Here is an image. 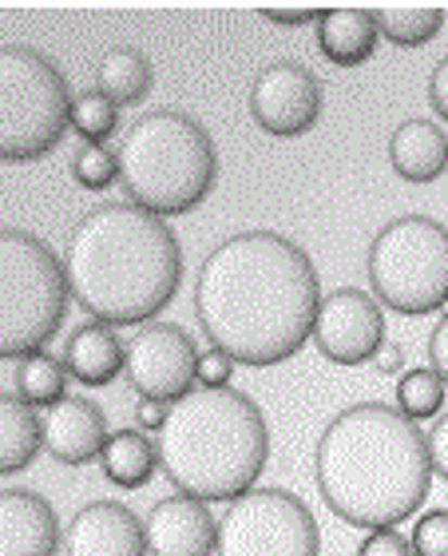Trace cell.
<instances>
[{
	"instance_id": "obj_32",
	"label": "cell",
	"mask_w": 448,
	"mask_h": 556,
	"mask_svg": "<svg viewBox=\"0 0 448 556\" xmlns=\"http://www.w3.org/2000/svg\"><path fill=\"white\" fill-rule=\"evenodd\" d=\"M428 370L448 386V314L433 326V334H428Z\"/></svg>"
},
{
	"instance_id": "obj_17",
	"label": "cell",
	"mask_w": 448,
	"mask_h": 556,
	"mask_svg": "<svg viewBox=\"0 0 448 556\" xmlns=\"http://www.w3.org/2000/svg\"><path fill=\"white\" fill-rule=\"evenodd\" d=\"M124 342L112 326L104 323H84L80 330H72L68 342H64V370L68 378H76L80 386L95 390V386H107L124 374Z\"/></svg>"
},
{
	"instance_id": "obj_35",
	"label": "cell",
	"mask_w": 448,
	"mask_h": 556,
	"mask_svg": "<svg viewBox=\"0 0 448 556\" xmlns=\"http://www.w3.org/2000/svg\"><path fill=\"white\" fill-rule=\"evenodd\" d=\"M263 16L270 24H290V28H302V24L322 21V9H263Z\"/></svg>"
},
{
	"instance_id": "obj_24",
	"label": "cell",
	"mask_w": 448,
	"mask_h": 556,
	"mask_svg": "<svg viewBox=\"0 0 448 556\" xmlns=\"http://www.w3.org/2000/svg\"><path fill=\"white\" fill-rule=\"evenodd\" d=\"M64 390H68V370L48 350H36V354L21 358V366H16V397H24L28 406L52 409L56 402L68 397Z\"/></svg>"
},
{
	"instance_id": "obj_16",
	"label": "cell",
	"mask_w": 448,
	"mask_h": 556,
	"mask_svg": "<svg viewBox=\"0 0 448 556\" xmlns=\"http://www.w3.org/2000/svg\"><path fill=\"white\" fill-rule=\"evenodd\" d=\"M44 450L64 465L100 462L107 445V417L92 397H64L44 417Z\"/></svg>"
},
{
	"instance_id": "obj_5",
	"label": "cell",
	"mask_w": 448,
	"mask_h": 556,
	"mask_svg": "<svg viewBox=\"0 0 448 556\" xmlns=\"http://www.w3.org/2000/svg\"><path fill=\"white\" fill-rule=\"evenodd\" d=\"M115 160L127 203L159 219L195 211L210 195L219 175V151L210 131L195 116L175 108L139 116L119 139Z\"/></svg>"
},
{
	"instance_id": "obj_36",
	"label": "cell",
	"mask_w": 448,
	"mask_h": 556,
	"mask_svg": "<svg viewBox=\"0 0 448 556\" xmlns=\"http://www.w3.org/2000/svg\"><path fill=\"white\" fill-rule=\"evenodd\" d=\"M377 370L381 374H397V370H401V350H397V346H381L377 350Z\"/></svg>"
},
{
	"instance_id": "obj_30",
	"label": "cell",
	"mask_w": 448,
	"mask_h": 556,
	"mask_svg": "<svg viewBox=\"0 0 448 556\" xmlns=\"http://www.w3.org/2000/svg\"><path fill=\"white\" fill-rule=\"evenodd\" d=\"M357 556H413V545H409L397 529H373V533L361 541Z\"/></svg>"
},
{
	"instance_id": "obj_15",
	"label": "cell",
	"mask_w": 448,
	"mask_h": 556,
	"mask_svg": "<svg viewBox=\"0 0 448 556\" xmlns=\"http://www.w3.org/2000/svg\"><path fill=\"white\" fill-rule=\"evenodd\" d=\"M64 548L56 509L40 493L4 489L0 493V556H56Z\"/></svg>"
},
{
	"instance_id": "obj_3",
	"label": "cell",
	"mask_w": 448,
	"mask_h": 556,
	"mask_svg": "<svg viewBox=\"0 0 448 556\" xmlns=\"http://www.w3.org/2000/svg\"><path fill=\"white\" fill-rule=\"evenodd\" d=\"M60 263L84 314L104 326H136L175 299L183 247L159 215L136 203H104L72 227Z\"/></svg>"
},
{
	"instance_id": "obj_8",
	"label": "cell",
	"mask_w": 448,
	"mask_h": 556,
	"mask_svg": "<svg viewBox=\"0 0 448 556\" xmlns=\"http://www.w3.org/2000/svg\"><path fill=\"white\" fill-rule=\"evenodd\" d=\"M72 116L64 72L36 48H0V160L33 163L56 148Z\"/></svg>"
},
{
	"instance_id": "obj_26",
	"label": "cell",
	"mask_w": 448,
	"mask_h": 556,
	"mask_svg": "<svg viewBox=\"0 0 448 556\" xmlns=\"http://www.w3.org/2000/svg\"><path fill=\"white\" fill-rule=\"evenodd\" d=\"M68 128L76 131V136L88 139V143H104V139L119 128V108H115L107 96L95 92V88H92V92L72 96Z\"/></svg>"
},
{
	"instance_id": "obj_31",
	"label": "cell",
	"mask_w": 448,
	"mask_h": 556,
	"mask_svg": "<svg viewBox=\"0 0 448 556\" xmlns=\"http://www.w3.org/2000/svg\"><path fill=\"white\" fill-rule=\"evenodd\" d=\"M428 441V462H433V473H440L448 481V414H440L433 421V429L425 433Z\"/></svg>"
},
{
	"instance_id": "obj_4",
	"label": "cell",
	"mask_w": 448,
	"mask_h": 556,
	"mask_svg": "<svg viewBox=\"0 0 448 556\" xmlns=\"http://www.w3.org/2000/svg\"><path fill=\"white\" fill-rule=\"evenodd\" d=\"M159 469L183 497L203 505L239 501L258 485L270 457L263 409L239 390H191L167 409L155 433Z\"/></svg>"
},
{
	"instance_id": "obj_33",
	"label": "cell",
	"mask_w": 448,
	"mask_h": 556,
	"mask_svg": "<svg viewBox=\"0 0 448 556\" xmlns=\"http://www.w3.org/2000/svg\"><path fill=\"white\" fill-rule=\"evenodd\" d=\"M167 402H155V397H139L136 402V426L143 429V433H159L163 421H167Z\"/></svg>"
},
{
	"instance_id": "obj_13",
	"label": "cell",
	"mask_w": 448,
	"mask_h": 556,
	"mask_svg": "<svg viewBox=\"0 0 448 556\" xmlns=\"http://www.w3.org/2000/svg\"><path fill=\"white\" fill-rule=\"evenodd\" d=\"M143 536H148L151 556H215L219 545V521L195 497H163L151 505L143 517Z\"/></svg>"
},
{
	"instance_id": "obj_25",
	"label": "cell",
	"mask_w": 448,
	"mask_h": 556,
	"mask_svg": "<svg viewBox=\"0 0 448 556\" xmlns=\"http://www.w3.org/2000/svg\"><path fill=\"white\" fill-rule=\"evenodd\" d=\"M445 394H448V386L440 382L428 366L405 370L401 382H397V409H401L409 421H433V417L445 414Z\"/></svg>"
},
{
	"instance_id": "obj_14",
	"label": "cell",
	"mask_w": 448,
	"mask_h": 556,
	"mask_svg": "<svg viewBox=\"0 0 448 556\" xmlns=\"http://www.w3.org/2000/svg\"><path fill=\"white\" fill-rule=\"evenodd\" d=\"M64 556H148L143 521L119 501H92L64 529Z\"/></svg>"
},
{
	"instance_id": "obj_19",
	"label": "cell",
	"mask_w": 448,
	"mask_h": 556,
	"mask_svg": "<svg viewBox=\"0 0 448 556\" xmlns=\"http://www.w3.org/2000/svg\"><path fill=\"white\" fill-rule=\"evenodd\" d=\"M377 21L373 9H325L318 21V48L337 68H357L377 48Z\"/></svg>"
},
{
	"instance_id": "obj_22",
	"label": "cell",
	"mask_w": 448,
	"mask_h": 556,
	"mask_svg": "<svg viewBox=\"0 0 448 556\" xmlns=\"http://www.w3.org/2000/svg\"><path fill=\"white\" fill-rule=\"evenodd\" d=\"M95 92L107 96L115 108L139 104L151 92V64L131 48H115L95 64Z\"/></svg>"
},
{
	"instance_id": "obj_28",
	"label": "cell",
	"mask_w": 448,
	"mask_h": 556,
	"mask_svg": "<svg viewBox=\"0 0 448 556\" xmlns=\"http://www.w3.org/2000/svg\"><path fill=\"white\" fill-rule=\"evenodd\" d=\"M413 556H448V509H428L413 525Z\"/></svg>"
},
{
	"instance_id": "obj_11",
	"label": "cell",
	"mask_w": 448,
	"mask_h": 556,
	"mask_svg": "<svg viewBox=\"0 0 448 556\" xmlns=\"http://www.w3.org/2000/svg\"><path fill=\"white\" fill-rule=\"evenodd\" d=\"M251 119L278 139L310 131L322 119V80L298 60L266 64L251 84Z\"/></svg>"
},
{
	"instance_id": "obj_27",
	"label": "cell",
	"mask_w": 448,
	"mask_h": 556,
	"mask_svg": "<svg viewBox=\"0 0 448 556\" xmlns=\"http://www.w3.org/2000/svg\"><path fill=\"white\" fill-rule=\"evenodd\" d=\"M72 175L88 191H107L119 179V160H115V151H107L104 143H84L76 151V160H72Z\"/></svg>"
},
{
	"instance_id": "obj_2",
	"label": "cell",
	"mask_w": 448,
	"mask_h": 556,
	"mask_svg": "<svg viewBox=\"0 0 448 556\" xmlns=\"http://www.w3.org/2000/svg\"><path fill=\"white\" fill-rule=\"evenodd\" d=\"M322 501L354 529H397L428 497L433 462L417 421L385 402L349 406L322 429L313 453Z\"/></svg>"
},
{
	"instance_id": "obj_21",
	"label": "cell",
	"mask_w": 448,
	"mask_h": 556,
	"mask_svg": "<svg viewBox=\"0 0 448 556\" xmlns=\"http://www.w3.org/2000/svg\"><path fill=\"white\" fill-rule=\"evenodd\" d=\"M100 469L112 485L143 489L159 469V450L143 429H119L107 438L104 453H100Z\"/></svg>"
},
{
	"instance_id": "obj_23",
	"label": "cell",
	"mask_w": 448,
	"mask_h": 556,
	"mask_svg": "<svg viewBox=\"0 0 448 556\" xmlns=\"http://www.w3.org/2000/svg\"><path fill=\"white\" fill-rule=\"evenodd\" d=\"M377 36H385L397 48H421L445 28V9H421V4H389L373 9Z\"/></svg>"
},
{
	"instance_id": "obj_6",
	"label": "cell",
	"mask_w": 448,
	"mask_h": 556,
	"mask_svg": "<svg viewBox=\"0 0 448 556\" xmlns=\"http://www.w3.org/2000/svg\"><path fill=\"white\" fill-rule=\"evenodd\" d=\"M68 278L56 251L33 231H0V358H28L68 314Z\"/></svg>"
},
{
	"instance_id": "obj_29",
	"label": "cell",
	"mask_w": 448,
	"mask_h": 556,
	"mask_svg": "<svg viewBox=\"0 0 448 556\" xmlns=\"http://www.w3.org/2000/svg\"><path fill=\"white\" fill-rule=\"evenodd\" d=\"M230 374H234V358H230V354H222V350H215V346H210L207 354H199L195 382L203 386V390H227Z\"/></svg>"
},
{
	"instance_id": "obj_7",
	"label": "cell",
	"mask_w": 448,
	"mask_h": 556,
	"mask_svg": "<svg viewBox=\"0 0 448 556\" xmlns=\"http://www.w3.org/2000/svg\"><path fill=\"white\" fill-rule=\"evenodd\" d=\"M369 287L381 306L421 318L448 306V227L428 215L385 223L369 243Z\"/></svg>"
},
{
	"instance_id": "obj_12",
	"label": "cell",
	"mask_w": 448,
	"mask_h": 556,
	"mask_svg": "<svg viewBox=\"0 0 448 556\" xmlns=\"http://www.w3.org/2000/svg\"><path fill=\"white\" fill-rule=\"evenodd\" d=\"M313 346L334 366H361L385 346V311L366 290L342 287L325 294L313 318Z\"/></svg>"
},
{
	"instance_id": "obj_34",
	"label": "cell",
	"mask_w": 448,
	"mask_h": 556,
	"mask_svg": "<svg viewBox=\"0 0 448 556\" xmlns=\"http://www.w3.org/2000/svg\"><path fill=\"white\" fill-rule=\"evenodd\" d=\"M428 104H433V112H437L440 119H448V56L440 60L437 68H433V76H428Z\"/></svg>"
},
{
	"instance_id": "obj_9",
	"label": "cell",
	"mask_w": 448,
	"mask_h": 556,
	"mask_svg": "<svg viewBox=\"0 0 448 556\" xmlns=\"http://www.w3.org/2000/svg\"><path fill=\"white\" fill-rule=\"evenodd\" d=\"M322 533L306 501L290 489H251L230 501L215 556H318Z\"/></svg>"
},
{
	"instance_id": "obj_18",
	"label": "cell",
	"mask_w": 448,
	"mask_h": 556,
	"mask_svg": "<svg viewBox=\"0 0 448 556\" xmlns=\"http://www.w3.org/2000/svg\"><path fill=\"white\" fill-rule=\"evenodd\" d=\"M389 163L405 184H433L448 167V139L428 119H405L389 136Z\"/></svg>"
},
{
	"instance_id": "obj_10",
	"label": "cell",
	"mask_w": 448,
	"mask_h": 556,
	"mask_svg": "<svg viewBox=\"0 0 448 556\" xmlns=\"http://www.w3.org/2000/svg\"><path fill=\"white\" fill-rule=\"evenodd\" d=\"M195 338L175 323H148L124 350V374L139 397L175 406L195 390Z\"/></svg>"
},
{
	"instance_id": "obj_20",
	"label": "cell",
	"mask_w": 448,
	"mask_h": 556,
	"mask_svg": "<svg viewBox=\"0 0 448 556\" xmlns=\"http://www.w3.org/2000/svg\"><path fill=\"white\" fill-rule=\"evenodd\" d=\"M44 450V421L16 394H0V477L21 473Z\"/></svg>"
},
{
	"instance_id": "obj_1",
	"label": "cell",
	"mask_w": 448,
	"mask_h": 556,
	"mask_svg": "<svg viewBox=\"0 0 448 556\" xmlns=\"http://www.w3.org/2000/svg\"><path fill=\"white\" fill-rule=\"evenodd\" d=\"M322 282L310 255L278 231L222 239L199 267L195 314L210 346L234 366H278L313 334Z\"/></svg>"
}]
</instances>
